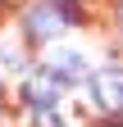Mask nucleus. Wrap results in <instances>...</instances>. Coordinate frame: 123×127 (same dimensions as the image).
I'll use <instances>...</instances> for the list:
<instances>
[{
    "mask_svg": "<svg viewBox=\"0 0 123 127\" xmlns=\"http://www.w3.org/2000/svg\"><path fill=\"white\" fill-rule=\"evenodd\" d=\"M37 127H64V123H59V114H55V109L50 104H46V109H37V118H32Z\"/></svg>",
    "mask_w": 123,
    "mask_h": 127,
    "instance_id": "nucleus-5",
    "label": "nucleus"
},
{
    "mask_svg": "<svg viewBox=\"0 0 123 127\" xmlns=\"http://www.w3.org/2000/svg\"><path fill=\"white\" fill-rule=\"evenodd\" d=\"M55 27H59V5H41V9L27 14V32H32L37 41H46Z\"/></svg>",
    "mask_w": 123,
    "mask_h": 127,
    "instance_id": "nucleus-3",
    "label": "nucleus"
},
{
    "mask_svg": "<svg viewBox=\"0 0 123 127\" xmlns=\"http://www.w3.org/2000/svg\"><path fill=\"white\" fill-rule=\"evenodd\" d=\"M91 95H96L100 109H110V114H119L123 109V68H105L91 77Z\"/></svg>",
    "mask_w": 123,
    "mask_h": 127,
    "instance_id": "nucleus-1",
    "label": "nucleus"
},
{
    "mask_svg": "<svg viewBox=\"0 0 123 127\" xmlns=\"http://www.w3.org/2000/svg\"><path fill=\"white\" fill-rule=\"evenodd\" d=\"M59 91H64V77H55L50 68H46V73H32V77L23 82V100L37 104V109H46V104L59 100Z\"/></svg>",
    "mask_w": 123,
    "mask_h": 127,
    "instance_id": "nucleus-2",
    "label": "nucleus"
},
{
    "mask_svg": "<svg viewBox=\"0 0 123 127\" xmlns=\"http://www.w3.org/2000/svg\"><path fill=\"white\" fill-rule=\"evenodd\" d=\"M50 73L68 82V77H78V73H82V59L73 55V50H55V55H50Z\"/></svg>",
    "mask_w": 123,
    "mask_h": 127,
    "instance_id": "nucleus-4",
    "label": "nucleus"
}]
</instances>
